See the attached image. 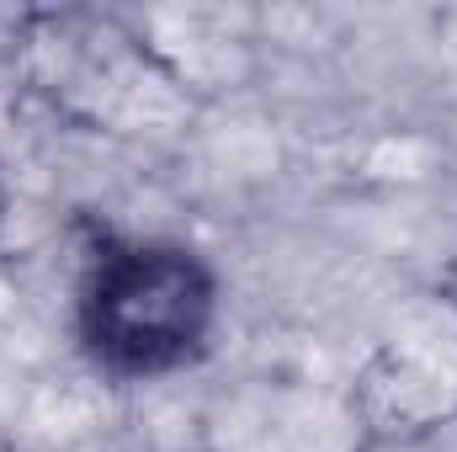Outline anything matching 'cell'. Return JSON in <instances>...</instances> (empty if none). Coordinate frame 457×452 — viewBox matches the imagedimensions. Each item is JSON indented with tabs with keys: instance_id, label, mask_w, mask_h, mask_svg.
Here are the masks:
<instances>
[{
	"instance_id": "2",
	"label": "cell",
	"mask_w": 457,
	"mask_h": 452,
	"mask_svg": "<svg viewBox=\"0 0 457 452\" xmlns=\"http://www.w3.org/2000/svg\"><path fill=\"white\" fill-rule=\"evenodd\" d=\"M5 213H11V192H5V181H0V229H5Z\"/></svg>"
},
{
	"instance_id": "1",
	"label": "cell",
	"mask_w": 457,
	"mask_h": 452,
	"mask_svg": "<svg viewBox=\"0 0 457 452\" xmlns=\"http://www.w3.org/2000/svg\"><path fill=\"white\" fill-rule=\"evenodd\" d=\"M219 272L192 245L128 239L96 250L75 298L86 356L128 383L192 367L219 331Z\"/></svg>"
}]
</instances>
